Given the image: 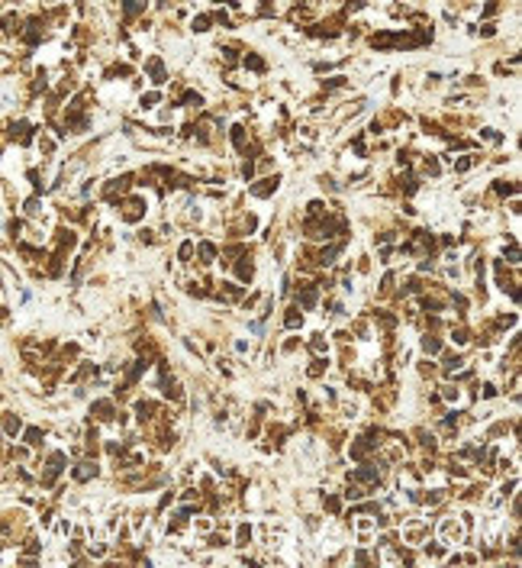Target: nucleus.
I'll list each match as a JSON object with an SVG mask.
<instances>
[{
  "instance_id": "nucleus-2",
  "label": "nucleus",
  "mask_w": 522,
  "mask_h": 568,
  "mask_svg": "<svg viewBox=\"0 0 522 568\" xmlns=\"http://www.w3.org/2000/svg\"><path fill=\"white\" fill-rule=\"evenodd\" d=\"M193 29H210V20H207V16H197V20H193Z\"/></svg>"
},
{
  "instance_id": "nucleus-3",
  "label": "nucleus",
  "mask_w": 522,
  "mask_h": 568,
  "mask_svg": "<svg viewBox=\"0 0 522 568\" xmlns=\"http://www.w3.org/2000/svg\"><path fill=\"white\" fill-rule=\"evenodd\" d=\"M39 436H42L39 430H29V433H26V442H32V445H36V442H39Z\"/></svg>"
},
{
  "instance_id": "nucleus-1",
  "label": "nucleus",
  "mask_w": 522,
  "mask_h": 568,
  "mask_svg": "<svg viewBox=\"0 0 522 568\" xmlns=\"http://www.w3.org/2000/svg\"><path fill=\"white\" fill-rule=\"evenodd\" d=\"M245 65H249V68H255V71H261V68H264V62H261V58H255V55H249V58H245Z\"/></svg>"
}]
</instances>
